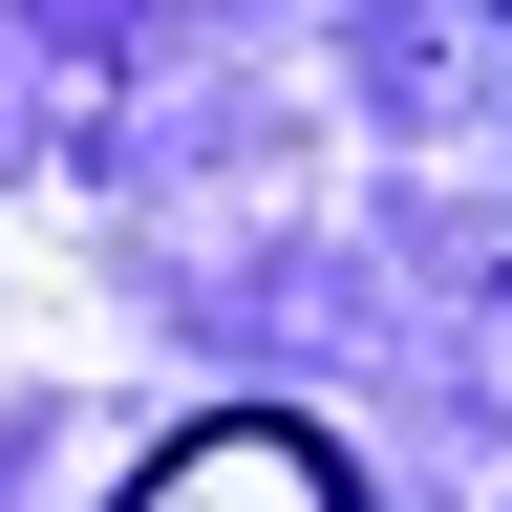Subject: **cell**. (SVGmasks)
<instances>
[{
  "mask_svg": "<svg viewBox=\"0 0 512 512\" xmlns=\"http://www.w3.org/2000/svg\"><path fill=\"white\" fill-rule=\"evenodd\" d=\"M128 512H363V491H342V448H320V427L214 406V427H171L150 470H128Z\"/></svg>",
  "mask_w": 512,
  "mask_h": 512,
  "instance_id": "1",
  "label": "cell"
}]
</instances>
